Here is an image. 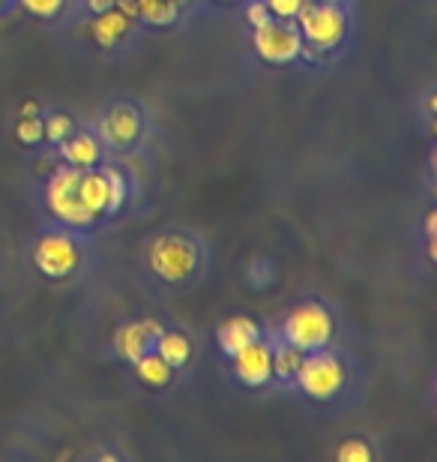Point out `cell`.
Returning <instances> with one entry per match:
<instances>
[{"mask_svg": "<svg viewBox=\"0 0 437 462\" xmlns=\"http://www.w3.org/2000/svg\"><path fill=\"white\" fill-rule=\"evenodd\" d=\"M332 337V319L321 303H303L285 321L287 346L300 351H321Z\"/></svg>", "mask_w": 437, "mask_h": 462, "instance_id": "1", "label": "cell"}, {"mask_svg": "<svg viewBox=\"0 0 437 462\" xmlns=\"http://www.w3.org/2000/svg\"><path fill=\"white\" fill-rule=\"evenodd\" d=\"M147 262H150V271L159 276V280L183 282V280H189L195 264H198V253H195V246L186 237L165 235L159 240H153Z\"/></svg>", "mask_w": 437, "mask_h": 462, "instance_id": "2", "label": "cell"}, {"mask_svg": "<svg viewBox=\"0 0 437 462\" xmlns=\"http://www.w3.org/2000/svg\"><path fill=\"white\" fill-rule=\"evenodd\" d=\"M300 36L314 49L327 51V49H336L345 36V15L336 4H303L300 13Z\"/></svg>", "mask_w": 437, "mask_h": 462, "instance_id": "3", "label": "cell"}, {"mask_svg": "<svg viewBox=\"0 0 437 462\" xmlns=\"http://www.w3.org/2000/svg\"><path fill=\"white\" fill-rule=\"evenodd\" d=\"M78 183H81V169H60L54 171V178L49 183V210L58 219L69 226H90L93 217L90 210L81 205V192H78Z\"/></svg>", "mask_w": 437, "mask_h": 462, "instance_id": "4", "label": "cell"}, {"mask_svg": "<svg viewBox=\"0 0 437 462\" xmlns=\"http://www.w3.org/2000/svg\"><path fill=\"white\" fill-rule=\"evenodd\" d=\"M78 192H81V205H85L93 217H99V214H108V210H117L123 205L126 183L114 169H105V171L81 169Z\"/></svg>", "mask_w": 437, "mask_h": 462, "instance_id": "5", "label": "cell"}, {"mask_svg": "<svg viewBox=\"0 0 437 462\" xmlns=\"http://www.w3.org/2000/svg\"><path fill=\"white\" fill-rule=\"evenodd\" d=\"M296 382H300V387L312 400H330V396L345 384V369H341V364L332 355L312 351V357L300 360Z\"/></svg>", "mask_w": 437, "mask_h": 462, "instance_id": "6", "label": "cell"}, {"mask_svg": "<svg viewBox=\"0 0 437 462\" xmlns=\"http://www.w3.org/2000/svg\"><path fill=\"white\" fill-rule=\"evenodd\" d=\"M255 49L267 63H287L303 51L300 27L287 22H267L255 27Z\"/></svg>", "mask_w": 437, "mask_h": 462, "instance_id": "7", "label": "cell"}, {"mask_svg": "<svg viewBox=\"0 0 437 462\" xmlns=\"http://www.w3.org/2000/svg\"><path fill=\"white\" fill-rule=\"evenodd\" d=\"M33 262L45 276H54V280H63L76 271L78 264V249L67 235H45L33 249Z\"/></svg>", "mask_w": 437, "mask_h": 462, "instance_id": "8", "label": "cell"}, {"mask_svg": "<svg viewBox=\"0 0 437 462\" xmlns=\"http://www.w3.org/2000/svg\"><path fill=\"white\" fill-rule=\"evenodd\" d=\"M234 369H237V378L246 382L249 387H261L269 382L273 375V364H269V348L264 343H249L240 351H234Z\"/></svg>", "mask_w": 437, "mask_h": 462, "instance_id": "9", "label": "cell"}, {"mask_svg": "<svg viewBox=\"0 0 437 462\" xmlns=\"http://www.w3.org/2000/svg\"><path fill=\"white\" fill-rule=\"evenodd\" d=\"M162 337V328L156 321H141V325H123L117 330L114 337V346H117V355L135 364L138 357L150 351V343Z\"/></svg>", "mask_w": 437, "mask_h": 462, "instance_id": "10", "label": "cell"}, {"mask_svg": "<svg viewBox=\"0 0 437 462\" xmlns=\"http://www.w3.org/2000/svg\"><path fill=\"white\" fill-rule=\"evenodd\" d=\"M138 133H141V117H138V112L132 106L111 108L108 117L102 120V135H105V142L114 144V147L132 144L138 138Z\"/></svg>", "mask_w": 437, "mask_h": 462, "instance_id": "11", "label": "cell"}, {"mask_svg": "<svg viewBox=\"0 0 437 462\" xmlns=\"http://www.w3.org/2000/svg\"><path fill=\"white\" fill-rule=\"evenodd\" d=\"M60 153L72 169H90V165H96L99 160V144H96V138L87 133H78V135L69 133L60 142Z\"/></svg>", "mask_w": 437, "mask_h": 462, "instance_id": "12", "label": "cell"}, {"mask_svg": "<svg viewBox=\"0 0 437 462\" xmlns=\"http://www.w3.org/2000/svg\"><path fill=\"white\" fill-rule=\"evenodd\" d=\"M126 31H129V15H123L114 6L105 9V13H96V18H93V24H90V36L102 49H111Z\"/></svg>", "mask_w": 437, "mask_h": 462, "instance_id": "13", "label": "cell"}, {"mask_svg": "<svg viewBox=\"0 0 437 462\" xmlns=\"http://www.w3.org/2000/svg\"><path fill=\"white\" fill-rule=\"evenodd\" d=\"M258 334H261V330H258V325L252 319H246V316L228 319L225 325L219 328V346H222V351L234 355V351H240L243 346L255 343Z\"/></svg>", "mask_w": 437, "mask_h": 462, "instance_id": "14", "label": "cell"}, {"mask_svg": "<svg viewBox=\"0 0 437 462\" xmlns=\"http://www.w3.org/2000/svg\"><path fill=\"white\" fill-rule=\"evenodd\" d=\"M135 373L144 384H150V387H165L171 382V366L165 364L159 355H150V351L135 360Z\"/></svg>", "mask_w": 437, "mask_h": 462, "instance_id": "15", "label": "cell"}, {"mask_svg": "<svg viewBox=\"0 0 437 462\" xmlns=\"http://www.w3.org/2000/svg\"><path fill=\"white\" fill-rule=\"evenodd\" d=\"M138 4V15L144 18V22L150 24H174L177 15H180V4H174V0H135Z\"/></svg>", "mask_w": 437, "mask_h": 462, "instance_id": "16", "label": "cell"}, {"mask_svg": "<svg viewBox=\"0 0 437 462\" xmlns=\"http://www.w3.org/2000/svg\"><path fill=\"white\" fill-rule=\"evenodd\" d=\"M156 348H159L156 355H159L168 366H183L192 355L189 339H186L183 334H165V330H162V337L156 339Z\"/></svg>", "mask_w": 437, "mask_h": 462, "instance_id": "17", "label": "cell"}, {"mask_svg": "<svg viewBox=\"0 0 437 462\" xmlns=\"http://www.w3.org/2000/svg\"><path fill=\"white\" fill-rule=\"evenodd\" d=\"M300 360H303V351L294 348V346H278L273 355H269V364H273V373L278 378L296 375V369H300Z\"/></svg>", "mask_w": 437, "mask_h": 462, "instance_id": "18", "label": "cell"}, {"mask_svg": "<svg viewBox=\"0 0 437 462\" xmlns=\"http://www.w3.org/2000/svg\"><path fill=\"white\" fill-rule=\"evenodd\" d=\"M69 133H72V120L67 115H51L42 124V135L49 138V142H63Z\"/></svg>", "mask_w": 437, "mask_h": 462, "instance_id": "19", "label": "cell"}, {"mask_svg": "<svg viewBox=\"0 0 437 462\" xmlns=\"http://www.w3.org/2000/svg\"><path fill=\"white\" fill-rule=\"evenodd\" d=\"M15 135H18V142H22V144H36L42 138V120L36 115L33 117H22V120H18Z\"/></svg>", "mask_w": 437, "mask_h": 462, "instance_id": "20", "label": "cell"}, {"mask_svg": "<svg viewBox=\"0 0 437 462\" xmlns=\"http://www.w3.org/2000/svg\"><path fill=\"white\" fill-rule=\"evenodd\" d=\"M339 462H371V450L366 441H348L339 448Z\"/></svg>", "mask_w": 437, "mask_h": 462, "instance_id": "21", "label": "cell"}, {"mask_svg": "<svg viewBox=\"0 0 437 462\" xmlns=\"http://www.w3.org/2000/svg\"><path fill=\"white\" fill-rule=\"evenodd\" d=\"M22 6L40 18H51L63 9V0H22Z\"/></svg>", "mask_w": 437, "mask_h": 462, "instance_id": "22", "label": "cell"}, {"mask_svg": "<svg viewBox=\"0 0 437 462\" xmlns=\"http://www.w3.org/2000/svg\"><path fill=\"white\" fill-rule=\"evenodd\" d=\"M264 4H267L269 13L278 15V18H285V22H287V18H296V13L303 9L305 0H264Z\"/></svg>", "mask_w": 437, "mask_h": 462, "instance_id": "23", "label": "cell"}, {"mask_svg": "<svg viewBox=\"0 0 437 462\" xmlns=\"http://www.w3.org/2000/svg\"><path fill=\"white\" fill-rule=\"evenodd\" d=\"M246 18H249V24H252V27H261V24H267V22H269V9H267L264 0H258V4L249 6Z\"/></svg>", "mask_w": 437, "mask_h": 462, "instance_id": "24", "label": "cell"}, {"mask_svg": "<svg viewBox=\"0 0 437 462\" xmlns=\"http://www.w3.org/2000/svg\"><path fill=\"white\" fill-rule=\"evenodd\" d=\"M87 4H90L93 13H105V9L114 6V0H87Z\"/></svg>", "mask_w": 437, "mask_h": 462, "instance_id": "25", "label": "cell"}, {"mask_svg": "<svg viewBox=\"0 0 437 462\" xmlns=\"http://www.w3.org/2000/svg\"><path fill=\"white\" fill-rule=\"evenodd\" d=\"M36 115V103H24L22 106V117H33Z\"/></svg>", "mask_w": 437, "mask_h": 462, "instance_id": "26", "label": "cell"}, {"mask_svg": "<svg viewBox=\"0 0 437 462\" xmlns=\"http://www.w3.org/2000/svg\"><path fill=\"white\" fill-rule=\"evenodd\" d=\"M327 4H341V0H327Z\"/></svg>", "mask_w": 437, "mask_h": 462, "instance_id": "27", "label": "cell"}, {"mask_svg": "<svg viewBox=\"0 0 437 462\" xmlns=\"http://www.w3.org/2000/svg\"><path fill=\"white\" fill-rule=\"evenodd\" d=\"M174 4H186V0H174Z\"/></svg>", "mask_w": 437, "mask_h": 462, "instance_id": "28", "label": "cell"}]
</instances>
